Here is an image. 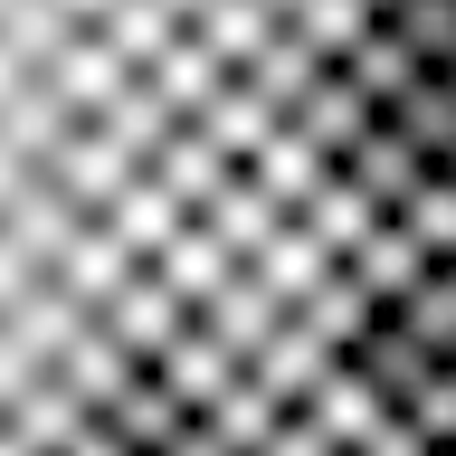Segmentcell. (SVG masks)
I'll use <instances>...</instances> for the list:
<instances>
[{"mask_svg":"<svg viewBox=\"0 0 456 456\" xmlns=\"http://www.w3.org/2000/svg\"><path fill=\"white\" fill-rule=\"evenodd\" d=\"M409 0H0V456H209L305 295Z\"/></svg>","mask_w":456,"mask_h":456,"instance_id":"1","label":"cell"}]
</instances>
